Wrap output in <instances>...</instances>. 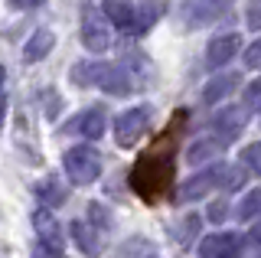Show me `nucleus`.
<instances>
[{"instance_id": "21", "label": "nucleus", "mask_w": 261, "mask_h": 258, "mask_svg": "<svg viewBox=\"0 0 261 258\" xmlns=\"http://www.w3.org/2000/svg\"><path fill=\"white\" fill-rule=\"evenodd\" d=\"M245 20H248V30H261V0H248Z\"/></svg>"}, {"instance_id": "6", "label": "nucleus", "mask_w": 261, "mask_h": 258, "mask_svg": "<svg viewBox=\"0 0 261 258\" xmlns=\"http://www.w3.org/2000/svg\"><path fill=\"white\" fill-rule=\"evenodd\" d=\"M111 23L105 20L101 10H85V17H82V43H85V49L92 53H105L111 46Z\"/></svg>"}, {"instance_id": "2", "label": "nucleus", "mask_w": 261, "mask_h": 258, "mask_svg": "<svg viewBox=\"0 0 261 258\" xmlns=\"http://www.w3.org/2000/svg\"><path fill=\"white\" fill-rule=\"evenodd\" d=\"M101 13H105V20H108L114 30H121V33H127V36H141L144 30L157 20L160 10H157V4L134 7V4H127V0H105Z\"/></svg>"}, {"instance_id": "3", "label": "nucleus", "mask_w": 261, "mask_h": 258, "mask_svg": "<svg viewBox=\"0 0 261 258\" xmlns=\"http://www.w3.org/2000/svg\"><path fill=\"white\" fill-rule=\"evenodd\" d=\"M62 167H65V176H69L75 187H88V183H95L98 173H101V154H98L95 147H88V144H79V147L65 150Z\"/></svg>"}, {"instance_id": "4", "label": "nucleus", "mask_w": 261, "mask_h": 258, "mask_svg": "<svg viewBox=\"0 0 261 258\" xmlns=\"http://www.w3.org/2000/svg\"><path fill=\"white\" fill-rule=\"evenodd\" d=\"M150 118H153L150 105H137V108L121 111L118 121H114V141H118L121 147H134V144H141V138L147 134V127H150Z\"/></svg>"}, {"instance_id": "20", "label": "nucleus", "mask_w": 261, "mask_h": 258, "mask_svg": "<svg viewBox=\"0 0 261 258\" xmlns=\"http://www.w3.org/2000/svg\"><path fill=\"white\" fill-rule=\"evenodd\" d=\"M245 108H261V79L245 85Z\"/></svg>"}, {"instance_id": "23", "label": "nucleus", "mask_w": 261, "mask_h": 258, "mask_svg": "<svg viewBox=\"0 0 261 258\" xmlns=\"http://www.w3.org/2000/svg\"><path fill=\"white\" fill-rule=\"evenodd\" d=\"M33 258H65V255H62V248H56V245L36 242V245H33Z\"/></svg>"}, {"instance_id": "24", "label": "nucleus", "mask_w": 261, "mask_h": 258, "mask_svg": "<svg viewBox=\"0 0 261 258\" xmlns=\"http://www.w3.org/2000/svg\"><path fill=\"white\" fill-rule=\"evenodd\" d=\"M10 4L16 7V10H33V7H39L43 0H10Z\"/></svg>"}, {"instance_id": "5", "label": "nucleus", "mask_w": 261, "mask_h": 258, "mask_svg": "<svg viewBox=\"0 0 261 258\" xmlns=\"http://www.w3.org/2000/svg\"><path fill=\"white\" fill-rule=\"evenodd\" d=\"M222 170H225V164H212L206 167V170H199L196 176H190V180L179 187V203H193V199H202V196H209L212 190H219V183H222Z\"/></svg>"}, {"instance_id": "17", "label": "nucleus", "mask_w": 261, "mask_h": 258, "mask_svg": "<svg viewBox=\"0 0 261 258\" xmlns=\"http://www.w3.org/2000/svg\"><path fill=\"white\" fill-rule=\"evenodd\" d=\"M235 216H239L242 222H255V219H261V187H255V190L245 193L242 203H239V209H235Z\"/></svg>"}, {"instance_id": "18", "label": "nucleus", "mask_w": 261, "mask_h": 258, "mask_svg": "<svg viewBox=\"0 0 261 258\" xmlns=\"http://www.w3.org/2000/svg\"><path fill=\"white\" fill-rule=\"evenodd\" d=\"M36 196L43 199V206L49 209V206H59V203H65V190H62V183H56V180H43L36 187Z\"/></svg>"}, {"instance_id": "26", "label": "nucleus", "mask_w": 261, "mask_h": 258, "mask_svg": "<svg viewBox=\"0 0 261 258\" xmlns=\"http://www.w3.org/2000/svg\"><path fill=\"white\" fill-rule=\"evenodd\" d=\"M4 118H7V101L0 98V127H4Z\"/></svg>"}, {"instance_id": "1", "label": "nucleus", "mask_w": 261, "mask_h": 258, "mask_svg": "<svg viewBox=\"0 0 261 258\" xmlns=\"http://www.w3.org/2000/svg\"><path fill=\"white\" fill-rule=\"evenodd\" d=\"M72 79H75L79 85H95V88H101V92H108V95H127L130 85H134L124 66L98 62V59L75 66V69H72Z\"/></svg>"}, {"instance_id": "11", "label": "nucleus", "mask_w": 261, "mask_h": 258, "mask_svg": "<svg viewBox=\"0 0 261 258\" xmlns=\"http://www.w3.org/2000/svg\"><path fill=\"white\" fill-rule=\"evenodd\" d=\"M235 7V0H193V7H190V17L196 27H206V23H216V20H222L228 10Z\"/></svg>"}, {"instance_id": "12", "label": "nucleus", "mask_w": 261, "mask_h": 258, "mask_svg": "<svg viewBox=\"0 0 261 258\" xmlns=\"http://www.w3.org/2000/svg\"><path fill=\"white\" fill-rule=\"evenodd\" d=\"M33 225H36V242H46V245H56L62 248V232H59V222H56V216L49 213V209H36L33 213Z\"/></svg>"}, {"instance_id": "22", "label": "nucleus", "mask_w": 261, "mask_h": 258, "mask_svg": "<svg viewBox=\"0 0 261 258\" xmlns=\"http://www.w3.org/2000/svg\"><path fill=\"white\" fill-rule=\"evenodd\" d=\"M245 66H248V69H261V36L245 49Z\"/></svg>"}, {"instance_id": "8", "label": "nucleus", "mask_w": 261, "mask_h": 258, "mask_svg": "<svg viewBox=\"0 0 261 258\" xmlns=\"http://www.w3.org/2000/svg\"><path fill=\"white\" fill-rule=\"evenodd\" d=\"M242 236L239 232H212L199 242V258H239Z\"/></svg>"}, {"instance_id": "25", "label": "nucleus", "mask_w": 261, "mask_h": 258, "mask_svg": "<svg viewBox=\"0 0 261 258\" xmlns=\"http://www.w3.org/2000/svg\"><path fill=\"white\" fill-rule=\"evenodd\" d=\"M248 239H251V242H258V245H261V219H258L255 225H251V232H248Z\"/></svg>"}, {"instance_id": "14", "label": "nucleus", "mask_w": 261, "mask_h": 258, "mask_svg": "<svg viewBox=\"0 0 261 258\" xmlns=\"http://www.w3.org/2000/svg\"><path fill=\"white\" fill-rule=\"evenodd\" d=\"M235 85H239V75H235V72H225V75L209 79V85L202 88V101H209V105L222 101L225 95H232V92H235Z\"/></svg>"}, {"instance_id": "7", "label": "nucleus", "mask_w": 261, "mask_h": 258, "mask_svg": "<svg viewBox=\"0 0 261 258\" xmlns=\"http://www.w3.org/2000/svg\"><path fill=\"white\" fill-rule=\"evenodd\" d=\"M245 124H248V108H222L212 118V134L225 147V144H232L245 131Z\"/></svg>"}, {"instance_id": "9", "label": "nucleus", "mask_w": 261, "mask_h": 258, "mask_svg": "<svg viewBox=\"0 0 261 258\" xmlns=\"http://www.w3.org/2000/svg\"><path fill=\"white\" fill-rule=\"evenodd\" d=\"M239 46H242V36L239 33H219L209 39L206 46V66L209 69H222L239 56Z\"/></svg>"}, {"instance_id": "16", "label": "nucleus", "mask_w": 261, "mask_h": 258, "mask_svg": "<svg viewBox=\"0 0 261 258\" xmlns=\"http://www.w3.org/2000/svg\"><path fill=\"white\" fill-rule=\"evenodd\" d=\"M219 150H222V144H219V141L199 138L190 150H186V160H190V164H212V157H219Z\"/></svg>"}, {"instance_id": "15", "label": "nucleus", "mask_w": 261, "mask_h": 258, "mask_svg": "<svg viewBox=\"0 0 261 258\" xmlns=\"http://www.w3.org/2000/svg\"><path fill=\"white\" fill-rule=\"evenodd\" d=\"M53 43H56V36L49 33V30H36V33L27 39V46H23V59H27V62L46 59V53L53 49Z\"/></svg>"}, {"instance_id": "19", "label": "nucleus", "mask_w": 261, "mask_h": 258, "mask_svg": "<svg viewBox=\"0 0 261 258\" xmlns=\"http://www.w3.org/2000/svg\"><path fill=\"white\" fill-rule=\"evenodd\" d=\"M242 164L248 167L251 173H258V176H261V141H255V144H248V147L242 150Z\"/></svg>"}, {"instance_id": "27", "label": "nucleus", "mask_w": 261, "mask_h": 258, "mask_svg": "<svg viewBox=\"0 0 261 258\" xmlns=\"http://www.w3.org/2000/svg\"><path fill=\"white\" fill-rule=\"evenodd\" d=\"M4 79H7V72H4V66H0V88H4Z\"/></svg>"}, {"instance_id": "13", "label": "nucleus", "mask_w": 261, "mask_h": 258, "mask_svg": "<svg viewBox=\"0 0 261 258\" xmlns=\"http://www.w3.org/2000/svg\"><path fill=\"white\" fill-rule=\"evenodd\" d=\"M105 124H108V121H105V111L101 108H88L72 121V131L82 134V138H88V141H95V138L105 134Z\"/></svg>"}, {"instance_id": "10", "label": "nucleus", "mask_w": 261, "mask_h": 258, "mask_svg": "<svg viewBox=\"0 0 261 258\" xmlns=\"http://www.w3.org/2000/svg\"><path fill=\"white\" fill-rule=\"evenodd\" d=\"M69 232H72V242L79 245V252H85L88 258L101 255V229L98 225H92L88 219H75L69 225Z\"/></svg>"}]
</instances>
